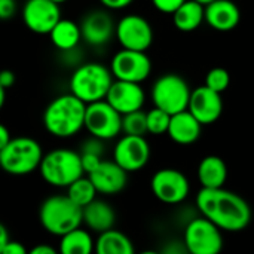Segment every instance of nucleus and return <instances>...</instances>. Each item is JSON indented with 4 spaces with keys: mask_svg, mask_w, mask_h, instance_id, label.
<instances>
[{
    "mask_svg": "<svg viewBox=\"0 0 254 254\" xmlns=\"http://www.w3.org/2000/svg\"><path fill=\"white\" fill-rule=\"evenodd\" d=\"M199 213L226 232L244 231L252 220V208L244 198L225 188H202L196 195Z\"/></svg>",
    "mask_w": 254,
    "mask_h": 254,
    "instance_id": "f257e3e1",
    "label": "nucleus"
},
{
    "mask_svg": "<svg viewBox=\"0 0 254 254\" xmlns=\"http://www.w3.org/2000/svg\"><path fill=\"white\" fill-rule=\"evenodd\" d=\"M86 103L68 94L51 100L43 112V127L55 138H71L85 128Z\"/></svg>",
    "mask_w": 254,
    "mask_h": 254,
    "instance_id": "f03ea898",
    "label": "nucleus"
},
{
    "mask_svg": "<svg viewBox=\"0 0 254 254\" xmlns=\"http://www.w3.org/2000/svg\"><path fill=\"white\" fill-rule=\"evenodd\" d=\"M39 222L42 228L54 235L63 237L83 225L82 207L73 202L68 195H52L46 198L39 208Z\"/></svg>",
    "mask_w": 254,
    "mask_h": 254,
    "instance_id": "7ed1b4c3",
    "label": "nucleus"
},
{
    "mask_svg": "<svg viewBox=\"0 0 254 254\" xmlns=\"http://www.w3.org/2000/svg\"><path fill=\"white\" fill-rule=\"evenodd\" d=\"M40 177L52 188L67 189L74 180L85 176L80 153L60 147L43 155L39 165Z\"/></svg>",
    "mask_w": 254,
    "mask_h": 254,
    "instance_id": "20e7f679",
    "label": "nucleus"
},
{
    "mask_svg": "<svg viewBox=\"0 0 254 254\" xmlns=\"http://www.w3.org/2000/svg\"><path fill=\"white\" fill-rule=\"evenodd\" d=\"M113 80L110 67L101 63H83L71 73L68 86L73 95L89 104L104 100Z\"/></svg>",
    "mask_w": 254,
    "mask_h": 254,
    "instance_id": "39448f33",
    "label": "nucleus"
},
{
    "mask_svg": "<svg viewBox=\"0 0 254 254\" xmlns=\"http://www.w3.org/2000/svg\"><path fill=\"white\" fill-rule=\"evenodd\" d=\"M43 155L37 140L27 135L12 137L0 150V170L9 176H28L39 170Z\"/></svg>",
    "mask_w": 254,
    "mask_h": 254,
    "instance_id": "423d86ee",
    "label": "nucleus"
},
{
    "mask_svg": "<svg viewBox=\"0 0 254 254\" xmlns=\"http://www.w3.org/2000/svg\"><path fill=\"white\" fill-rule=\"evenodd\" d=\"M190 88L188 82L174 73L162 74L152 86V101L155 107L165 110L170 115L188 109L190 98Z\"/></svg>",
    "mask_w": 254,
    "mask_h": 254,
    "instance_id": "0eeeda50",
    "label": "nucleus"
},
{
    "mask_svg": "<svg viewBox=\"0 0 254 254\" xmlns=\"http://www.w3.org/2000/svg\"><path fill=\"white\" fill-rule=\"evenodd\" d=\"M85 129L104 141L116 138L122 132V115L106 98L86 104Z\"/></svg>",
    "mask_w": 254,
    "mask_h": 254,
    "instance_id": "6e6552de",
    "label": "nucleus"
},
{
    "mask_svg": "<svg viewBox=\"0 0 254 254\" xmlns=\"http://www.w3.org/2000/svg\"><path fill=\"white\" fill-rule=\"evenodd\" d=\"M185 247L192 254H216L223 249L222 229L207 217H198L188 223L183 237Z\"/></svg>",
    "mask_w": 254,
    "mask_h": 254,
    "instance_id": "1a4fd4ad",
    "label": "nucleus"
},
{
    "mask_svg": "<svg viewBox=\"0 0 254 254\" xmlns=\"http://www.w3.org/2000/svg\"><path fill=\"white\" fill-rule=\"evenodd\" d=\"M150 189L156 199L164 204L174 205L183 202L189 196L190 185L182 171L176 168H162L153 174Z\"/></svg>",
    "mask_w": 254,
    "mask_h": 254,
    "instance_id": "9d476101",
    "label": "nucleus"
},
{
    "mask_svg": "<svg viewBox=\"0 0 254 254\" xmlns=\"http://www.w3.org/2000/svg\"><path fill=\"white\" fill-rule=\"evenodd\" d=\"M115 37L125 49L146 52L153 42V28L141 15L129 13L118 21Z\"/></svg>",
    "mask_w": 254,
    "mask_h": 254,
    "instance_id": "9b49d317",
    "label": "nucleus"
},
{
    "mask_svg": "<svg viewBox=\"0 0 254 254\" xmlns=\"http://www.w3.org/2000/svg\"><path fill=\"white\" fill-rule=\"evenodd\" d=\"M110 70L115 79L141 83L150 76L152 61L144 51L122 48L113 55Z\"/></svg>",
    "mask_w": 254,
    "mask_h": 254,
    "instance_id": "f8f14e48",
    "label": "nucleus"
},
{
    "mask_svg": "<svg viewBox=\"0 0 254 254\" xmlns=\"http://www.w3.org/2000/svg\"><path fill=\"white\" fill-rule=\"evenodd\" d=\"M150 159V146L144 135H122L113 149V161L127 173L140 171Z\"/></svg>",
    "mask_w": 254,
    "mask_h": 254,
    "instance_id": "ddd939ff",
    "label": "nucleus"
},
{
    "mask_svg": "<svg viewBox=\"0 0 254 254\" xmlns=\"http://www.w3.org/2000/svg\"><path fill=\"white\" fill-rule=\"evenodd\" d=\"M60 19V4L52 0H27L22 6V21L34 34H49Z\"/></svg>",
    "mask_w": 254,
    "mask_h": 254,
    "instance_id": "4468645a",
    "label": "nucleus"
},
{
    "mask_svg": "<svg viewBox=\"0 0 254 254\" xmlns=\"http://www.w3.org/2000/svg\"><path fill=\"white\" fill-rule=\"evenodd\" d=\"M82 40L91 46H104L107 45L116 31V24L112 15L107 10L95 9L88 12L80 21Z\"/></svg>",
    "mask_w": 254,
    "mask_h": 254,
    "instance_id": "2eb2a0df",
    "label": "nucleus"
},
{
    "mask_svg": "<svg viewBox=\"0 0 254 254\" xmlns=\"http://www.w3.org/2000/svg\"><path fill=\"white\" fill-rule=\"evenodd\" d=\"M188 110L202 125H211L222 116L223 112L222 94L208 88L207 85L198 86L190 92Z\"/></svg>",
    "mask_w": 254,
    "mask_h": 254,
    "instance_id": "dca6fc26",
    "label": "nucleus"
},
{
    "mask_svg": "<svg viewBox=\"0 0 254 254\" xmlns=\"http://www.w3.org/2000/svg\"><path fill=\"white\" fill-rule=\"evenodd\" d=\"M106 101L121 115H127L143 109L146 101L144 89L137 82L115 79L106 95Z\"/></svg>",
    "mask_w": 254,
    "mask_h": 254,
    "instance_id": "f3484780",
    "label": "nucleus"
},
{
    "mask_svg": "<svg viewBox=\"0 0 254 254\" xmlns=\"http://www.w3.org/2000/svg\"><path fill=\"white\" fill-rule=\"evenodd\" d=\"M97 192L101 195H116L127 186L128 173L115 161H101V164L86 174Z\"/></svg>",
    "mask_w": 254,
    "mask_h": 254,
    "instance_id": "a211bd4d",
    "label": "nucleus"
},
{
    "mask_svg": "<svg viewBox=\"0 0 254 254\" xmlns=\"http://www.w3.org/2000/svg\"><path fill=\"white\" fill-rule=\"evenodd\" d=\"M205 21L216 31H231L241 21L240 7L232 0H213L205 4Z\"/></svg>",
    "mask_w": 254,
    "mask_h": 254,
    "instance_id": "6ab92c4d",
    "label": "nucleus"
},
{
    "mask_svg": "<svg viewBox=\"0 0 254 254\" xmlns=\"http://www.w3.org/2000/svg\"><path fill=\"white\" fill-rule=\"evenodd\" d=\"M202 131V124L186 109L171 115L167 135L177 144L188 146L195 143Z\"/></svg>",
    "mask_w": 254,
    "mask_h": 254,
    "instance_id": "aec40b11",
    "label": "nucleus"
},
{
    "mask_svg": "<svg viewBox=\"0 0 254 254\" xmlns=\"http://www.w3.org/2000/svg\"><path fill=\"white\" fill-rule=\"evenodd\" d=\"M83 225L97 234H101L107 229H112L116 223V213L113 207L101 199H94L82 208Z\"/></svg>",
    "mask_w": 254,
    "mask_h": 254,
    "instance_id": "412c9836",
    "label": "nucleus"
},
{
    "mask_svg": "<svg viewBox=\"0 0 254 254\" xmlns=\"http://www.w3.org/2000/svg\"><path fill=\"white\" fill-rule=\"evenodd\" d=\"M198 180L202 188H223L228 180V167L220 156L208 155L198 165Z\"/></svg>",
    "mask_w": 254,
    "mask_h": 254,
    "instance_id": "4be33fe9",
    "label": "nucleus"
},
{
    "mask_svg": "<svg viewBox=\"0 0 254 254\" xmlns=\"http://www.w3.org/2000/svg\"><path fill=\"white\" fill-rule=\"evenodd\" d=\"M173 22L183 33L195 31L205 21V6L196 0H186L173 13Z\"/></svg>",
    "mask_w": 254,
    "mask_h": 254,
    "instance_id": "5701e85b",
    "label": "nucleus"
},
{
    "mask_svg": "<svg viewBox=\"0 0 254 254\" xmlns=\"http://www.w3.org/2000/svg\"><path fill=\"white\" fill-rule=\"evenodd\" d=\"M49 39L58 51L61 52L73 51L77 48V45L82 40L80 25L71 19L61 18L51 30Z\"/></svg>",
    "mask_w": 254,
    "mask_h": 254,
    "instance_id": "b1692460",
    "label": "nucleus"
},
{
    "mask_svg": "<svg viewBox=\"0 0 254 254\" xmlns=\"http://www.w3.org/2000/svg\"><path fill=\"white\" fill-rule=\"evenodd\" d=\"M94 252L97 254H132L134 246L125 234L112 228L98 234Z\"/></svg>",
    "mask_w": 254,
    "mask_h": 254,
    "instance_id": "393cba45",
    "label": "nucleus"
},
{
    "mask_svg": "<svg viewBox=\"0 0 254 254\" xmlns=\"http://www.w3.org/2000/svg\"><path fill=\"white\" fill-rule=\"evenodd\" d=\"M95 250V241L89 231L82 226L60 237V252L63 254H89Z\"/></svg>",
    "mask_w": 254,
    "mask_h": 254,
    "instance_id": "a878e982",
    "label": "nucleus"
},
{
    "mask_svg": "<svg viewBox=\"0 0 254 254\" xmlns=\"http://www.w3.org/2000/svg\"><path fill=\"white\" fill-rule=\"evenodd\" d=\"M97 189H95V186L92 185V182H91V179L86 176H82V177H79L77 180H74L68 188H67V195H68V198L73 201V202H76L79 207H85V205H88L89 202H92L95 198H97Z\"/></svg>",
    "mask_w": 254,
    "mask_h": 254,
    "instance_id": "bb28decb",
    "label": "nucleus"
},
{
    "mask_svg": "<svg viewBox=\"0 0 254 254\" xmlns=\"http://www.w3.org/2000/svg\"><path fill=\"white\" fill-rule=\"evenodd\" d=\"M122 132L128 135H146L147 134V116L143 109L122 115Z\"/></svg>",
    "mask_w": 254,
    "mask_h": 254,
    "instance_id": "cd10ccee",
    "label": "nucleus"
},
{
    "mask_svg": "<svg viewBox=\"0 0 254 254\" xmlns=\"http://www.w3.org/2000/svg\"><path fill=\"white\" fill-rule=\"evenodd\" d=\"M146 116H147V132L149 134H153V135L167 134L170 119H171L170 113H167L165 110H162L159 107H153L152 110H149L146 113Z\"/></svg>",
    "mask_w": 254,
    "mask_h": 254,
    "instance_id": "c85d7f7f",
    "label": "nucleus"
},
{
    "mask_svg": "<svg viewBox=\"0 0 254 254\" xmlns=\"http://www.w3.org/2000/svg\"><path fill=\"white\" fill-rule=\"evenodd\" d=\"M229 83H231V74L223 67H214L205 76V85L220 94L228 89Z\"/></svg>",
    "mask_w": 254,
    "mask_h": 254,
    "instance_id": "c756f323",
    "label": "nucleus"
},
{
    "mask_svg": "<svg viewBox=\"0 0 254 254\" xmlns=\"http://www.w3.org/2000/svg\"><path fill=\"white\" fill-rule=\"evenodd\" d=\"M104 140L97 138L94 135H91L89 138H86L82 144H80V153H94V155H100L103 156L104 153Z\"/></svg>",
    "mask_w": 254,
    "mask_h": 254,
    "instance_id": "7c9ffc66",
    "label": "nucleus"
},
{
    "mask_svg": "<svg viewBox=\"0 0 254 254\" xmlns=\"http://www.w3.org/2000/svg\"><path fill=\"white\" fill-rule=\"evenodd\" d=\"M80 161H82V167H83L85 174H89L91 171H94L101 164L103 156L94 155V153H80Z\"/></svg>",
    "mask_w": 254,
    "mask_h": 254,
    "instance_id": "2f4dec72",
    "label": "nucleus"
},
{
    "mask_svg": "<svg viewBox=\"0 0 254 254\" xmlns=\"http://www.w3.org/2000/svg\"><path fill=\"white\" fill-rule=\"evenodd\" d=\"M186 0H152V4L162 13H173Z\"/></svg>",
    "mask_w": 254,
    "mask_h": 254,
    "instance_id": "473e14b6",
    "label": "nucleus"
},
{
    "mask_svg": "<svg viewBox=\"0 0 254 254\" xmlns=\"http://www.w3.org/2000/svg\"><path fill=\"white\" fill-rule=\"evenodd\" d=\"M16 0H0V21H7L16 13Z\"/></svg>",
    "mask_w": 254,
    "mask_h": 254,
    "instance_id": "72a5a7b5",
    "label": "nucleus"
},
{
    "mask_svg": "<svg viewBox=\"0 0 254 254\" xmlns=\"http://www.w3.org/2000/svg\"><path fill=\"white\" fill-rule=\"evenodd\" d=\"M28 250L24 247L22 243L19 241H13V240H9L6 243V246L3 247V252L1 254H27Z\"/></svg>",
    "mask_w": 254,
    "mask_h": 254,
    "instance_id": "f704fd0d",
    "label": "nucleus"
},
{
    "mask_svg": "<svg viewBox=\"0 0 254 254\" xmlns=\"http://www.w3.org/2000/svg\"><path fill=\"white\" fill-rule=\"evenodd\" d=\"M134 0H100V3L110 10H121L128 7Z\"/></svg>",
    "mask_w": 254,
    "mask_h": 254,
    "instance_id": "c9c22d12",
    "label": "nucleus"
},
{
    "mask_svg": "<svg viewBox=\"0 0 254 254\" xmlns=\"http://www.w3.org/2000/svg\"><path fill=\"white\" fill-rule=\"evenodd\" d=\"M15 83V74L10 70H1L0 71V85L6 89L12 88Z\"/></svg>",
    "mask_w": 254,
    "mask_h": 254,
    "instance_id": "e433bc0d",
    "label": "nucleus"
},
{
    "mask_svg": "<svg viewBox=\"0 0 254 254\" xmlns=\"http://www.w3.org/2000/svg\"><path fill=\"white\" fill-rule=\"evenodd\" d=\"M28 253L30 254H55L57 253V250H55L54 247L48 246V244H37V246H34L31 250H28Z\"/></svg>",
    "mask_w": 254,
    "mask_h": 254,
    "instance_id": "4c0bfd02",
    "label": "nucleus"
},
{
    "mask_svg": "<svg viewBox=\"0 0 254 254\" xmlns=\"http://www.w3.org/2000/svg\"><path fill=\"white\" fill-rule=\"evenodd\" d=\"M10 138H12V135H10L7 127L3 125V124H0V150L10 141Z\"/></svg>",
    "mask_w": 254,
    "mask_h": 254,
    "instance_id": "58836bf2",
    "label": "nucleus"
},
{
    "mask_svg": "<svg viewBox=\"0 0 254 254\" xmlns=\"http://www.w3.org/2000/svg\"><path fill=\"white\" fill-rule=\"evenodd\" d=\"M10 240V237H9V231H7V228L0 222V254L3 252V247L6 246V243Z\"/></svg>",
    "mask_w": 254,
    "mask_h": 254,
    "instance_id": "ea45409f",
    "label": "nucleus"
},
{
    "mask_svg": "<svg viewBox=\"0 0 254 254\" xmlns=\"http://www.w3.org/2000/svg\"><path fill=\"white\" fill-rule=\"evenodd\" d=\"M4 101H6V88H3V86L0 85V110H1L3 106H4Z\"/></svg>",
    "mask_w": 254,
    "mask_h": 254,
    "instance_id": "a19ab883",
    "label": "nucleus"
},
{
    "mask_svg": "<svg viewBox=\"0 0 254 254\" xmlns=\"http://www.w3.org/2000/svg\"><path fill=\"white\" fill-rule=\"evenodd\" d=\"M196 1H199L201 4H204V6H205V4H208V3H211L213 0H196Z\"/></svg>",
    "mask_w": 254,
    "mask_h": 254,
    "instance_id": "79ce46f5",
    "label": "nucleus"
},
{
    "mask_svg": "<svg viewBox=\"0 0 254 254\" xmlns=\"http://www.w3.org/2000/svg\"><path fill=\"white\" fill-rule=\"evenodd\" d=\"M52 1H55V3H58V4H63V3H65L67 0H52Z\"/></svg>",
    "mask_w": 254,
    "mask_h": 254,
    "instance_id": "37998d69",
    "label": "nucleus"
}]
</instances>
